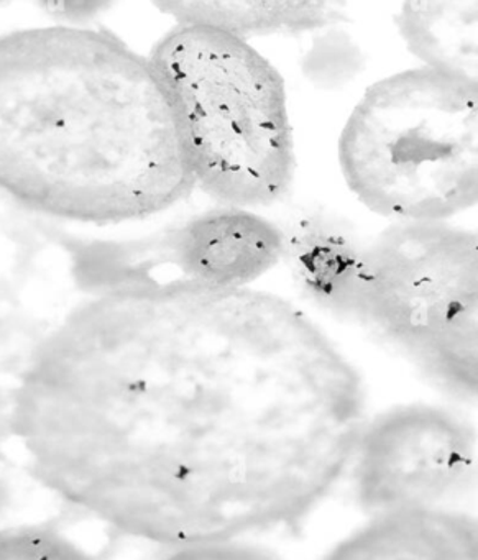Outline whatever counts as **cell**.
<instances>
[{"label":"cell","instance_id":"obj_9","mask_svg":"<svg viewBox=\"0 0 478 560\" xmlns=\"http://www.w3.org/2000/svg\"><path fill=\"white\" fill-rule=\"evenodd\" d=\"M156 8L176 25H198L248 42L316 34L350 22L346 5L326 0H168Z\"/></svg>","mask_w":478,"mask_h":560},{"label":"cell","instance_id":"obj_17","mask_svg":"<svg viewBox=\"0 0 478 560\" xmlns=\"http://www.w3.org/2000/svg\"><path fill=\"white\" fill-rule=\"evenodd\" d=\"M9 497H11V491H9L5 481L0 478V516H2L4 511L9 508Z\"/></svg>","mask_w":478,"mask_h":560},{"label":"cell","instance_id":"obj_16","mask_svg":"<svg viewBox=\"0 0 478 560\" xmlns=\"http://www.w3.org/2000/svg\"><path fill=\"white\" fill-rule=\"evenodd\" d=\"M58 12V18L67 19L68 25H84L86 19L94 18L106 4L100 2H63L50 4Z\"/></svg>","mask_w":478,"mask_h":560},{"label":"cell","instance_id":"obj_15","mask_svg":"<svg viewBox=\"0 0 478 560\" xmlns=\"http://www.w3.org/2000/svg\"><path fill=\"white\" fill-rule=\"evenodd\" d=\"M155 560H281L254 542L208 544V546L162 549Z\"/></svg>","mask_w":478,"mask_h":560},{"label":"cell","instance_id":"obj_11","mask_svg":"<svg viewBox=\"0 0 478 560\" xmlns=\"http://www.w3.org/2000/svg\"><path fill=\"white\" fill-rule=\"evenodd\" d=\"M365 242L343 222L326 215L304 219L293 238L287 235V254L293 255L301 287L334 316L352 317Z\"/></svg>","mask_w":478,"mask_h":560},{"label":"cell","instance_id":"obj_5","mask_svg":"<svg viewBox=\"0 0 478 560\" xmlns=\"http://www.w3.org/2000/svg\"><path fill=\"white\" fill-rule=\"evenodd\" d=\"M350 319L411 359L478 320V228L395 222L366 238Z\"/></svg>","mask_w":478,"mask_h":560},{"label":"cell","instance_id":"obj_14","mask_svg":"<svg viewBox=\"0 0 478 560\" xmlns=\"http://www.w3.org/2000/svg\"><path fill=\"white\" fill-rule=\"evenodd\" d=\"M0 560H93L67 530L48 523L0 526Z\"/></svg>","mask_w":478,"mask_h":560},{"label":"cell","instance_id":"obj_10","mask_svg":"<svg viewBox=\"0 0 478 560\" xmlns=\"http://www.w3.org/2000/svg\"><path fill=\"white\" fill-rule=\"evenodd\" d=\"M395 25L419 65L478 94V0H409L396 12Z\"/></svg>","mask_w":478,"mask_h":560},{"label":"cell","instance_id":"obj_1","mask_svg":"<svg viewBox=\"0 0 478 560\" xmlns=\"http://www.w3.org/2000/svg\"><path fill=\"white\" fill-rule=\"evenodd\" d=\"M27 388L42 480L162 549L254 542L306 520L369 422L346 353L252 287L107 288L45 340Z\"/></svg>","mask_w":478,"mask_h":560},{"label":"cell","instance_id":"obj_12","mask_svg":"<svg viewBox=\"0 0 478 560\" xmlns=\"http://www.w3.org/2000/svg\"><path fill=\"white\" fill-rule=\"evenodd\" d=\"M346 24L333 25L313 34L303 57L304 78L324 91H336L353 83L366 68V54Z\"/></svg>","mask_w":478,"mask_h":560},{"label":"cell","instance_id":"obj_2","mask_svg":"<svg viewBox=\"0 0 478 560\" xmlns=\"http://www.w3.org/2000/svg\"><path fill=\"white\" fill-rule=\"evenodd\" d=\"M196 188L150 57L86 25L0 37V191L77 224L143 221Z\"/></svg>","mask_w":478,"mask_h":560},{"label":"cell","instance_id":"obj_6","mask_svg":"<svg viewBox=\"0 0 478 560\" xmlns=\"http://www.w3.org/2000/svg\"><path fill=\"white\" fill-rule=\"evenodd\" d=\"M475 457L470 425L434 406H399L363 429L352 462L357 500L372 517L438 510Z\"/></svg>","mask_w":478,"mask_h":560},{"label":"cell","instance_id":"obj_4","mask_svg":"<svg viewBox=\"0 0 478 560\" xmlns=\"http://www.w3.org/2000/svg\"><path fill=\"white\" fill-rule=\"evenodd\" d=\"M357 201L395 222L455 221L478 208V94L418 65L370 84L337 143Z\"/></svg>","mask_w":478,"mask_h":560},{"label":"cell","instance_id":"obj_3","mask_svg":"<svg viewBox=\"0 0 478 560\" xmlns=\"http://www.w3.org/2000/svg\"><path fill=\"white\" fill-rule=\"evenodd\" d=\"M178 119L196 188L222 208H270L296 172L280 71L250 42L176 25L150 54Z\"/></svg>","mask_w":478,"mask_h":560},{"label":"cell","instance_id":"obj_13","mask_svg":"<svg viewBox=\"0 0 478 560\" xmlns=\"http://www.w3.org/2000/svg\"><path fill=\"white\" fill-rule=\"evenodd\" d=\"M412 360L445 388L478 396V320L458 327Z\"/></svg>","mask_w":478,"mask_h":560},{"label":"cell","instance_id":"obj_7","mask_svg":"<svg viewBox=\"0 0 478 560\" xmlns=\"http://www.w3.org/2000/svg\"><path fill=\"white\" fill-rule=\"evenodd\" d=\"M175 281L247 288L287 255V235L255 211L219 208L175 229L162 247Z\"/></svg>","mask_w":478,"mask_h":560},{"label":"cell","instance_id":"obj_8","mask_svg":"<svg viewBox=\"0 0 478 560\" xmlns=\"http://www.w3.org/2000/svg\"><path fill=\"white\" fill-rule=\"evenodd\" d=\"M323 560H478V520L444 508L372 517Z\"/></svg>","mask_w":478,"mask_h":560}]
</instances>
